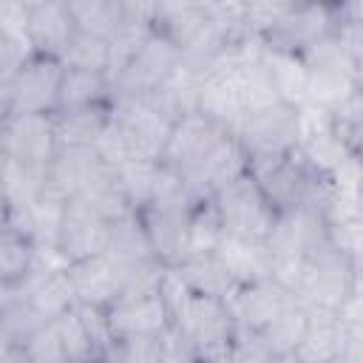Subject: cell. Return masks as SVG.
<instances>
[{
	"mask_svg": "<svg viewBox=\"0 0 363 363\" xmlns=\"http://www.w3.org/2000/svg\"><path fill=\"white\" fill-rule=\"evenodd\" d=\"M173 119H167L145 96H113L111 99V130L116 133L128 162H159L170 136Z\"/></svg>",
	"mask_w": 363,
	"mask_h": 363,
	"instance_id": "obj_3",
	"label": "cell"
},
{
	"mask_svg": "<svg viewBox=\"0 0 363 363\" xmlns=\"http://www.w3.org/2000/svg\"><path fill=\"white\" fill-rule=\"evenodd\" d=\"M0 363H28V360H26V354H23L20 349H11L9 354L0 357Z\"/></svg>",
	"mask_w": 363,
	"mask_h": 363,
	"instance_id": "obj_50",
	"label": "cell"
},
{
	"mask_svg": "<svg viewBox=\"0 0 363 363\" xmlns=\"http://www.w3.org/2000/svg\"><path fill=\"white\" fill-rule=\"evenodd\" d=\"M247 162L250 159H247L244 147L238 145L235 133H224L213 145V150L201 159V164L187 176V182H190V187L199 196L210 199L216 190H221L224 184H230L233 179H238L241 173H247Z\"/></svg>",
	"mask_w": 363,
	"mask_h": 363,
	"instance_id": "obj_19",
	"label": "cell"
},
{
	"mask_svg": "<svg viewBox=\"0 0 363 363\" xmlns=\"http://www.w3.org/2000/svg\"><path fill=\"white\" fill-rule=\"evenodd\" d=\"M108 326L113 337H133V335H162L170 329V315L159 298V292L142 295H119L105 309Z\"/></svg>",
	"mask_w": 363,
	"mask_h": 363,
	"instance_id": "obj_16",
	"label": "cell"
},
{
	"mask_svg": "<svg viewBox=\"0 0 363 363\" xmlns=\"http://www.w3.org/2000/svg\"><path fill=\"white\" fill-rule=\"evenodd\" d=\"M306 74H309V88H306V105L318 108H332L349 94L363 88V65H354L337 45L332 34L320 37L312 48L303 54Z\"/></svg>",
	"mask_w": 363,
	"mask_h": 363,
	"instance_id": "obj_4",
	"label": "cell"
},
{
	"mask_svg": "<svg viewBox=\"0 0 363 363\" xmlns=\"http://www.w3.org/2000/svg\"><path fill=\"white\" fill-rule=\"evenodd\" d=\"M105 170L108 164L99 159L94 147H57L45 170V190L60 196L62 201H71Z\"/></svg>",
	"mask_w": 363,
	"mask_h": 363,
	"instance_id": "obj_18",
	"label": "cell"
},
{
	"mask_svg": "<svg viewBox=\"0 0 363 363\" xmlns=\"http://www.w3.org/2000/svg\"><path fill=\"white\" fill-rule=\"evenodd\" d=\"M31 261H34L31 238H26L11 227L0 230V286H11L20 292L23 281L31 272Z\"/></svg>",
	"mask_w": 363,
	"mask_h": 363,
	"instance_id": "obj_36",
	"label": "cell"
},
{
	"mask_svg": "<svg viewBox=\"0 0 363 363\" xmlns=\"http://www.w3.org/2000/svg\"><path fill=\"white\" fill-rule=\"evenodd\" d=\"M20 298H26L48 323L77 306V298L68 284V272H28Z\"/></svg>",
	"mask_w": 363,
	"mask_h": 363,
	"instance_id": "obj_27",
	"label": "cell"
},
{
	"mask_svg": "<svg viewBox=\"0 0 363 363\" xmlns=\"http://www.w3.org/2000/svg\"><path fill=\"white\" fill-rule=\"evenodd\" d=\"M303 329H306V306L295 301L258 332V340L272 357H284V354H295Z\"/></svg>",
	"mask_w": 363,
	"mask_h": 363,
	"instance_id": "obj_34",
	"label": "cell"
},
{
	"mask_svg": "<svg viewBox=\"0 0 363 363\" xmlns=\"http://www.w3.org/2000/svg\"><path fill=\"white\" fill-rule=\"evenodd\" d=\"M105 255H108L116 267H130V264H139V261L153 258V250H150V241H147L142 216H139L136 210L125 213L122 218H116V221L108 227Z\"/></svg>",
	"mask_w": 363,
	"mask_h": 363,
	"instance_id": "obj_31",
	"label": "cell"
},
{
	"mask_svg": "<svg viewBox=\"0 0 363 363\" xmlns=\"http://www.w3.org/2000/svg\"><path fill=\"white\" fill-rule=\"evenodd\" d=\"M164 360V332L162 335H133L113 337L105 363H162Z\"/></svg>",
	"mask_w": 363,
	"mask_h": 363,
	"instance_id": "obj_42",
	"label": "cell"
},
{
	"mask_svg": "<svg viewBox=\"0 0 363 363\" xmlns=\"http://www.w3.org/2000/svg\"><path fill=\"white\" fill-rule=\"evenodd\" d=\"M193 363H233L230 349H218V352H201L193 357Z\"/></svg>",
	"mask_w": 363,
	"mask_h": 363,
	"instance_id": "obj_48",
	"label": "cell"
},
{
	"mask_svg": "<svg viewBox=\"0 0 363 363\" xmlns=\"http://www.w3.org/2000/svg\"><path fill=\"white\" fill-rule=\"evenodd\" d=\"M20 352L26 354L28 363H68L54 323H45V326H43V329H40L23 349H20Z\"/></svg>",
	"mask_w": 363,
	"mask_h": 363,
	"instance_id": "obj_44",
	"label": "cell"
},
{
	"mask_svg": "<svg viewBox=\"0 0 363 363\" xmlns=\"http://www.w3.org/2000/svg\"><path fill=\"white\" fill-rule=\"evenodd\" d=\"M26 23H28V0H0V31L26 37Z\"/></svg>",
	"mask_w": 363,
	"mask_h": 363,
	"instance_id": "obj_47",
	"label": "cell"
},
{
	"mask_svg": "<svg viewBox=\"0 0 363 363\" xmlns=\"http://www.w3.org/2000/svg\"><path fill=\"white\" fill-rule=\"evenodd\" d=\"M62 62L45 54H28L6 85V99L11 116H54L60 105Z\"/></svg>",
	"mask_w": 363,
	"mask_h": 363,
	"instance_id": "obj_6",
	"label": "cell"
},
{
	"mask_svg": "<svg viewBox=\"0 0 363 363\" xmlns=\"http://www.w3.org/2000/svg\"><path fill=\"white\" fill-rule=\"evenodd\" d=\"M60 62H62V68H74V71H102L105 74V68H108V40L77 31Z\"/></svg>",
	"mask_w": 363,
	"mask_h": 363,
	"instance_id": "obj_43",
	"label": "cell"
},
{
	"mask_svg": "<svg viewBox=\"0 0 363 363\" xmlns=\"http://www.w3.org/2000/svg\"><path fill=\"white\" fill-rule=\"evenodd\" d=\"M210 23L207 3H150V28L173 43L182 54Z\"/></svg>",
	"mask_w": 363,
	"mask_h": 363,
	"instance_id": "obj_21",
	"label": "cell"
},
{
	"mask_svg": "<svg viewBox=\"0 0 363 363\" xmlns=\"http://www.w3.org/2000/svg\"><path fill=\"white\" fill-rule=\"evenodd\" d=\"M179 281L193 292V295H207V298H221L227 301L230 292L235 289L233 278L227 275L224 264L218 261L216 252H204V255H190L182 258L176 267H170Z\"/></svg>",
	"mask_w": 363,
	"mask_h": 363,
	"instance_id": "obj_29",
	"label": "cell"
},
{
	"mask_svg": "<svg viewBox=\"0 0 363 363\" xmlns=\"http://www.w3.org/2000/svg\"><path fill=\"white\" fill-rule=\"evenodd\" d=\"M68 284L77 298V306L108 309L122 295V272L119 267L102 252L85 261L68 264Z\"/></svg>",
	"mask_w": 363,
	"mask_h": 363,
	"instance_id": "obj_17",
	"label": "cell"
},
{
	"mask_svg": "<svg viewBox=\"0 0 363 363\" xmlns=\"http://www.w3.org/2000/svg\"><path fill=\"white\" fill-rule=\"evenodd\" d=\"M335 363H346V360H335Z\"/></svg>",
	"mask_w": 363,
	"mask_h": 363,
	"instance_id": "obj_52",
	"label": "cell"
},
{
	"mask_svg": "<svg viewBox=\"0 0 363 363\" xmlns=\"http://www.w3.org/2000/svg\"><path fill=\"white\" fill-rule=\"evenodd\" d=\"M74 34H77V23L71 17L68 0H28L26 40L34 54L62 60Z\"/></svg>",
	"mask_w": 363,
	"mask_h": 363,
	"instance_id": "obj_15",
	"label": "cell"
},
{
	"mask_svg": "<svg viewBox=\"0 0 363 363\" xmlns=\"http://www.w3.org/2000/svg\"><path fill=\"white\" fill-rule=\"evenodd\" d=\"M45 323L48 320H43L40 312L26 298H17V301H11L0 309V335L14 349H23Z\"/></svg>",
	"mask_w": 363,
	"mask_h": 363,
	"instance_id": "obj_41",
	"label": "cell"
},
{
	"mask_svg": "<svg viewBox=\"0 0 363 363\" xmlns=\"http://www.w3.org/2000/svg\"><path fill=\"white\" fill-rule=\"evenodd\" d=\"M230 354H233V363H272L275 357L261 346L258 335H250V332H238L235 329V337L230 343Z\"/></svg>",
	"mask_w": 363,
	"mask_h": 363,
	"instance_id": "obj_46",
	"label": "cell"
},
{
	"mask_svg": "<svg viewBox=\"0 0 363 363\" xmlns=\"http://www.w3.org/2000/svg\"><path fill=\"white\" fill-rule=\"evenodd\" d=\"M57 147L54 116H9L0 125V156L6 162L48 170Z\"/></svg>",
	"mask_w": 363,
	"mask_h": 363,
	"instance_id": "obj_10",
	"label": "cell"
},
{
	"mask_svg": "<svg viewBox=\"0 0 363 363\" xmlns=\"http://www.w3.org/2000/svg\"><path fill=\"white\" fill-rule=\"evenodd\" d=\"M272 363H301V360H298L295 354H284V357H275Z\"/></svg>",
	"mask_w": 363,
	"mask_h": 363,
	"instance_id": "obj_51",
	"label": "cell"
},
{
	"mask_svg": "<svg viewBox=\"0 0 363 363\" xmlns=\"http://www.w3.org/2000/svg\"><path fill=\"white\" fill-rule=\"evenodd\" d=\"M111 99H113V91H111L108 74L65 68L62 85H60V105H57V111L102 105V102H111Z\"/></svg>",
	"mask_w": 363,
	"mask_h": 363,
	"instance_id": "obj_32",
	"label": "cell"
},
{
	"mask_svg": "<svg viewBox=\"0 0 363 363\" xmlns=\"http://www.w3.org/2000/svg\"><path fill=\"white\" fill-rule=\"evenodd\" d=\"M326 34H332L329 3H289L281 20L261 37V45L269 51L303 54Z\"/></svg>",
	"mask_w": 363,
	"mask_h": 363,
	"instance_id": "obj_12",
	"label": "cell"
},
{
	"mask_svg": "<svg viewBox=\"0 0 363 363\" xmlns=\"http://www.w3.org/2000/svg\"><path fill=\"white\" fill-rule=\"evenodd\" d=\"M298 298L289 289H284L278 281L264 278V281H255V284L235 286L227 298V309H230L233 323H235L238 332L258 335L275 315H281Z\"/></svg>",
	"mask_w": 363,
	"mask_h": 363,
	"instance_id": "obj_14",
	"label": "cell"
},
{
	"mask_svg": "<svg viewBox=\"0 0 363 363\" xmlns=\"http://www.w3.org/2000/svg\"><path fill=\"white\" fill-rule=\"evenodd\" d=\"M179 62L182 51L150 28V37L139 48V54L125 65L122 74L111 79V91L113 96H147L179 68Z\"/></svg>",
	"mask_w": 363,
	"mask_h": 363,
	"instance_id": "obj_9",
	"label": "cell"
},
{
	"mask_svg": "<svg viewBox=\"0 0 363 363\" xmlns=\"http://www.w3.org/2000/svg\"><path fill=\"white\" fill-rule=\"evenodd\" d=\"M28 54H31V48L26 43V37H14V34L0 31V88H6L11 82V77L26 62Z\"/></svg>",
	"mask_w": 363,
	"mask_h": 363,
	"instance_id": "obj_45",
	"label": "cell"
},
{
	"mask_svg": "<svg viewBox=\"0 0 363 363\" xmlns=\"http://www.w3.org/2000/svg\"><path fill=\"white\" fill-rule=\"evenodd\" d=\"M233 133H235L238 145L244 147L247 159H264V156L289 153V150L298 147L301 108H292L286 102H275L269 108L247 113Z\"/></svg>",
	"mask_w": 363,
	"mask_h": 363,
	"instance_id": "obj_7",
	"label": "cell"
},
{
	"mask_svg": "<svg viewBox=\"0 0 363 363\" xmlns=\"http://www.w3.org/2000/svg\"><path fill=\"white\" fill-rule=\"evenodd\" d=\"M235 82H238V94H241V108H244V116L247 113H255L261 108H269L278 102L275 96V88L261 65V51L252 54V57H244L238 65H235Z\"/></svg>",
	"mask_w": 363,
	"mask_h": 363,
	"instance_id": "obj_37",
	"label": "cell"
},
{
	"mask_svg": "<svg viewBox=\"0 0 363 363\" xmlns=\"http://www.w3.org/2000/svg\"><path fill=\"white\" fill-rule=\"evenodd\" d=\"M346 332L349 326H343L335 312L306 309V329L295 349V357L301 363H335L343 354Z\"/></svg>",
	"mask_w": 363,
	"mask_h": 363,
	"instance_id": "obj_23",
	"label": "cell"
},
{
	"mask_svg": "<svg viewBox=\"0 0 363 363\" xmlns=\"http://www.w3.org/2000/svg\"><path fill=\"white\" fill-rule=\"evenodd\" d=\"M247 170L275 213H286L295 207H312L320 213L329 196V179L312 170L298 150H289L281 156L250 159Z\"/></svg>",
	"mask_w": 363,
	"mask_h": 363,
	"instance_id": "obj_1",
	"label": "cell"
},
{
	"mask_svg": "<svg viewBox=\"0 0 363 363\" xmlns=\"http://www.w3.org/2000/svg\"><path fill=\"white\" fill-rule=\"evenodd\" d=\"M108 125H111V102L54 113V133L60 147H96Z\"/></svg>",
	"mask_w": 363,
	"mask_h": 363,
	"instance_id": "obj_25",
	"label": "cell"
},
{
	"mask_svg": "<svg viewBox=\"0 0 363 363\" xmlns=\"http://www.w3.org/2000/svg\"><path fill=\"white\" fill-rule=\"evenodd\" d=\"M210 201L227 235L267 241L272 221L278 216L267 201V196L261 193V187L255 184V179L250 176V170L233 179L230 184H224L221 190H216Z\"/></svg>",
	"mask_w": 363,
	"mask_h": 363,
	"instance_id": "obj_5",
	"label": "cell"
},
{
	"mask_svg": "<svg viewBox=\"0 0 363 363\" xmlns=\"http://www.w3.org/2000/svg\"><path fill=\"white\" fill-rule=\"evenodd\" d=\"M360 289V264L337 252L329 241H323L315 252L306 255L303 278L295 289V298L306 309L337 312V306Z\"/></svg>",
	"mask_w": 363,
	"mask_h": 363,
	"instance_id": "obj_2",
	"label": "cell"
},
{
	"mask_svg": "<svg viewBox=\"0 0 363 363\" xmlns=\"http://www.w3.org/2000/svg\"><path fill=\"white\" fill-rule=\"evenodd\" d=\"M221 235H224V227L213 210V201L210 199L199 201L187 216V252H184V258L216 252Z\"/></svg>",
	"mask_w": 363,
	"mask_h": 363,
	"instance_id": "obj_40",
	"label": "cell"
},
{
	"mask_svg": "<svg viewBox=\"0 0 363 363\" xmlns=\"http://www.w3.org/2000/svg\"><path fill=\"white\" fill-rule=\"evenodd\" d=\"M170 326L190 343L196 354L230 349L235 337V323L227 309V301L207 298V295H187V301L173 315Z\"/></svg>",
	"mask_w": 363,
	"mask_h": 363,
	"instance_id": "obj_8",
	"label": "cell"
},
{
	"mask_svg": "<svg viewBox=\"0 0 363 363\" xmlns=\"http://www.w3.org/2000/svg\"><path fill=\"white\" fill-rule=\"evenodd\" d=\"M153 258L164 267H176L187 252V216L190 213H167L145 207L139 210Z\"/></svg>",
	"mask_w": 363,
	"mask_h": 363,
	"instance_id": "obj_24",
	"label": "cell"
},
{
	"mask_svg": "<svg viewBox=\"0 0 363 363\" xmlns=\"http://www.w3.org/2000/svg\"><path fill=\"white\" fill-rule=\"evenodd\" d=\"M224 133H230V130L221 128L218 122H213L210 116H204L199 111L187 113V116L173 122L159 164H164V167H170V170H176L187 179Z\"/></svg>",
	"mask_w": 363,
	"mask_h": 363,
	"instance_id": "obj_11",
	"label": "cell"
},
{
	"mask_svg": "<svg viewBox=\"0 0 363 363\" xmlns=\"http://www.w3.org/2000/svg\"><path fill=\"white\" fill-rule=\"evenodd\" d=\"M77 31L99 40H111L125 23H130V0H68Z\"/></svg>",
	"mask_w": 363,
	"mask_h": 363,
	"instance_id": "obj_30",
	"label": "cell"
},
{
	"mask_svg": "<svg viewBox=\"0 0 363 363\" xmlns=\"http://www.w3.org/2000/svg\"><path fill=\"white\" fill-rule=\"evenodd\" d=\"M216 255L224 264V269L235 286L255 284V281H264L272 275V255L267 250V241L224 233L216 247Z\"/></svg>",
	"mask_w": 363,
	"mask_h": 363,
	"instance_id": "obj_22",
	"label": "cell"
},
{
	"mask_svg": "<svg viewBox=\"0 0 363 363\" xmlns=\"http://www.w3.org/2000/svg\"><path fill=\"white\" fill-rule=\"evenodd\" d=\"M51 323L57 326V335H60V343H62V352H65L68 363H105V354L99 352V346L88 335L77 306L71 312H65L62 318L51 320Z\"/></svg>",
	"mask_w": 363,
	"mask_h": 363,
	"instance_id": "obj_38",
	"label": "cell"
},
{
	"mask_svg": "<svg viewBox=\"0 0 363 363\" xmlns=\"http://www.w3.org/2000/svg\"><path fill=\"white\" fill-rule=\"evenodd\" d=\"M261 65L275 88L278 102H286L292 108L306 105V88H309V74L306 62L301 54L289 51H269L261 45Z\"/></svg>",
	"mask_w": 363,
	"mask_h": 363,
	"instance_id": "obj_26",
	"label": "cell"
},
{
	"mask_svg": "<svg viewBox=\"0 0 363 363\" xmlns=\"http://www.w3.org/2000/svg\"><path fill=\"white\" fill-rule=\"evenodd\" d=\"M108 227L111 224L99 221L96 216H91L82 207H77V204L68 201L54 247L60 250V255L68 264L85 261V258H94V255H102L105 252V241H108Z\"/></svg>",
	"mask_w": 363,
	"mask_h": 363,
	"instance_id": "obj_20",
	"label": "cell"
},
{
	"mask_svg": "<svg viewBox=\"0 0 363 363\" xmlns=\"http://www.w3.org/2000/svg\"><path fill=\"white\" fill-rule=\"evenodd\" d=\"M332 136L343 145L346 153L363 156V88L326 108Z\"/></svg>",
	"mask_w": 363,
	"mask_h": 363,
	"instance_id": "obj_35",
	"label": "cell"
},
{
	"mask_svg": "<svg viewBox=\"0 0 363 363\" xmlns=\"http://www.w3.org/2000/svg\"><path fill=\"white\" fill-rule=\"evenodd\" d=\"M199 88H201V74L190 68L187 62H179V68L145 99H150L167 119H182L187 113L199 111Z\"/></svg>",
	"mask_w": 363,
	"mask_h": 363,
	"instance_id": "obj_28",
	"label": "cell"
},
{
	"mask_svg": "<svg viewBox=\"0 0 363 363\" xmlns=\"http://www.w3.org/2000/svg\"><path fill=\"white\" fill-rule=\"evenodd\" d=\"M326 241V218L312 207L278 213L267 235V250L275 261H306Z\"/></svg>",
	"mask_w": 363,
	"mask_h": 363,
	"instance_id": "obj_13",
	"label": "cell"
},
{
	"mask_svg": "<svg viewBox=\"0 0 363 363\" xmlns=\"http://www.w3.org/2000/svg\"><path fill=\"white\" fill-rule=\"evenodd\" d=\"M156 173H159V162H142V159H130V162L113 167V176L119 182V190L130 210L139 213L150 204Z\"/></svg>",
	"mask_w": 363,
	"mask_h": 363,
	"instance_id": "obj_39",
	"label": "cell"
},
{
	"mask_svg": "<svg viewBox=\"0 0 363 363\" xmlns=\"http://www.w3.org/2000/svg\"><path fill=\"white\" fill-rule=\"evenodd\" d=\"M6 227H9V201L0 190V230H6Z\"/></svg>",
	"mask_w": 363,
	"mask_h": 363,
	"instance_id": "obj_49",
	"label": "cell"
},
{
	"mask_svg": "<svg viewBox=\"0 0 363 363\" xmlns=\"http://www.w3.org/2000/svg\"><path fill=\"white\" fill-rule=\"evenodd\" d=\"M71 204L82 207L85 213L96 216L105 224H113L116 218H122L125 213H130V207H128V201H125V196L119 190V182L113 176V167H108L99 179H94L79 196H74Z\"/></svg>",
	"mask_w": 363,
	"mask_h": 363,
	"instance_id": "obj_33",
	"label": "cell"
}]
</instances>
